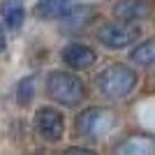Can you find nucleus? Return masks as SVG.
<instances>
[{"label":"nucleus","mask_w":155,"mask_h":155,"mask_svg":"<svg viewBox=\"0 0 155 155\" xmlns=\"http://www.w3.org/2000/svg\"><path fill=\"white\" fill-rule=\"evenodd\" d=\"M137 81H139L137 72L130 65H123V63H114L109 67H104L95 79L100 93L104 97H109V100H123V97H127L137 88Z\"/></svg>","instance_id":"f257e3e1"},{"label":"nucleus","mask_w":155,"mask_h":155,"mask_svg":"<svg viewBox=\"0 0 155 155\" xmlns=\"http://www.w3.org/2000/svg\"><path fill=\"white\" fill-rule=\"evenodd\" d=\"M46 93L53 102L63 104V107H77L86 95L84 81L65 70H51L46 74Z\"/></svg>","instance_id":"f03ea898"},{"label":"nucleus","mask_w":155,"mask_h":155,"mask_svg":"<svg viewBox=\"0 0 155 155\" xmlns=\"http://www.w3.org/2000/svg\"><path fill=\"white\" fill-rule=\"evenodd\" d=\"M114 127H116V111L109 109V107H88L74 120L77 134L86 137V139L107 137Z\"/></svg>","instance_id":"7ed1b4c3"},{"label":"nucleus","mask_w":155,"mask_h":155,"mask_svg":"<svg viewBox=\"0 0 155 155\" xmlns=\"http://www.w3.org/2000/svg\"><path fill=\"white\" fill-rule=\"evenodd\" d=\"M97 39L109 51L127 49L130 44H134V42L141 39V28L137 23H130V21H125V23H107V26L100 28Z\"/></svg>","instance_id":"20e7f679"},{"label":"nucleus","mask_w":155,"mask_h":155,"mask_svg":"<svg viewBox=\"0 0 155 155\" xmlns=\"http://www.w3.org/2000/svg\"><path fill=\"white\" fill-rule=\"evenodd\" d=\"M35 132L44 141L56 143L65 134V116L56 107H39L35 111Z\"/></svg>","instance_id":"39448f33"},{"label":"nucleus","mask_w":155,"mask_h":155,"mask_svg":"<svg viewBox=\"0 0 155 155\" xmlns=\"http://www.w3.org/2000/svg\"><path fill=\"white\" fill-rule=\"evenodd\" d=\"M63 63L70 67V70H88L93 63L97 60V53L93 51L88 44H81V42H72L63 49L60 53Z\"/></svg>","instance_id":"423d86ee"},{"label":"nucleus","mask_w":155,"mask_h":155,"mask_svg":"<svg viewBox=\"0 0 155 155\" xmlns=\"http://www.w3.org/2000/svg\"><path fill=\"white\" fill-rule=\"evenodd\" d=\"M114 16L120 21L139 23L150 16V0H118L114 5Z\"/></svg>","instance_id":"0eeeda50"},{"label":"nucleus","mask_w":155,"mask_h":155,"mask_svg":"<svg viewBox=\"0 0 155 155\" xmlns=\"http://www.w3.org/2000/svg\"><path fill=\"white\" fill-rule=\"evenodd\" d=\"M95 16L97 12L93 5H72L60 19H63L65 30H77V28H86Z\"/></svg>","instance_id":"6e6552de"},{"label":"nucleus","mask_w":155,"mask_h":155,"mask_svg":"<svg viewBox=\"0 0 155 155\" xmlns=\"http://www.w3.org/2000/svg\"><path fill=\"white\" fill-rule=\"evenodd\" d=\"M79 0H37L35 5V16L42 21H53L60 19L72 5H77Z\"/></svg>","instance_id":"1a4fd4ad"},{"label":"nucleus","mask_w":155,"mask_h":155,"mask_svg":"<svg viewBox=\"0 0 155 155\" xmlns=\"http://www.w3.org/2000/svg\"><path fill=\"white\" fill-rule=\"evenodd\" d=\"M0 16H2V23L7 28H16L23 26V19H26V7H23V0H0Z\"/></svg>","instance_id":"9d476101"},{"label":"nucleus","mask_w":155,"mask_h":155,"mask_svg":"<svg viewBox=\"0 0 155 155\" xmlns=\"http://www.w3.org/2000/svg\"><path fill=\"white\" fill-rule=\"evenodd\" d=\"M116 150L120 155H150L155 150V146L146 137H132V139H127L125 143H120Z\"/></svg>","instance_id":"9b49d317"},{"label":"nucleus","mask_w":155,"mask_h":155,"mask_svg":"<svg viewBox=\"0 0 155 155\" xmlns=\"http://www.w3.org/2000/svg\"><path fill=\"white\" fill-rule=\"evenodd\" d=\"M137 44V42H134ZM130 60L134 65H143V67H148V65H153L155 60V42L153 39H143V42H139V44L130 51Z\"/></svg>","instance_id":"f8f14e48"},{"label":"nucleus","mask_w":155,"mask_h":155,"mask_svg":"<svg viewBox=\"0 0 155 155\" xmlns=\"http://www.w3.org/2000/svg\"><path fill=\"white\" fill-rule=\"evenodd\" d=\"M32 97H35V79L32 77L21 79L19 88H16V100H19V104H28Z\"/></svg>","instance_id":"ddd939ff"},{"label":"nucleus","mask_w":155,"mask_h":155,"mask_svg":"<svg viewBox=\"0 0 155 155\" xmlns=\"http://www.w3.org/2000/svg\"><path fill=\"white\" fill-rule=\"evenodd\" d=\"M67 153H81V155H93L91 148H79V146H72V148H67Z\"/></svg>","instance_id":"4468645a"},{"label":"nucleus","mask_w":155,"mask_h":155,"mask_svg":"<svg viewBox=\"0 0 155 155\" xmlns=\"http://www.w3.org/2000/svg\"><path fill=\"white\" fill-rule=\"evenodd\" d=\"M5 49V28L0 26V51Z\"/></svg>","instance_id":"2eb2a0df"}]
</instances>
